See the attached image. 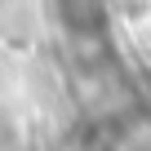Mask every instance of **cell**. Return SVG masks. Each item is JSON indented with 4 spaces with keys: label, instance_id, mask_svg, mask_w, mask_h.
I'll use <instances>...</instances> for the list:
<instances>
[{
    "label": "cell",
    "instance_id": "1",
    "mask_svg": "<svg viewBox=\"0 0 151 151\" xmlns=\"http://www.w3.org/2000/svg\"><path fill=\"white\" fill-rule=\"evenodd\" d=\"M58 18L71 36H98L107 27V0H58Z\"/></svg>",
    "mask_w": 151,
    "mask_h": 151
}]
</instances>
